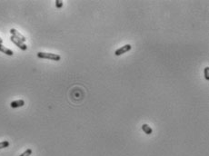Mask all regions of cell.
Wrapping results in <instances>:
<instances>
[{
    "label": "cell",
    "instance_id": "obj_1",
    "mask_svg": "<svg viewBox=\"0 0 209 156\" xmlns=\"http://www.w3.org/2000/svg\"><path fill=\"white\" fill-rule=\"evenodd\" d=\"M38 58L41 59H48V60H53V61H59L61 59V56L57 54H52V53H44V52H38L36 54Z\"/></svg>",
    "mask_w": 209,
    "mask_h": 156
},
{
    "label": "cell",
    "instance_id": "obj_2",
    "mask_svg": "<svg viewBox=\"0 0 209 156\" xmlns=\"http://www.w3.org/2000/svg\"><path fill=\"white\" fill-rule=\"evenodd\" d=\"M10 40H11V42H12L13 44H15L16 46L17 47H19L21 50L26 51V50L28 49V47H27V44H25V43H23L22 41H20V40L15 38L14 36L11 35V36H10Z\"/></svg>",
    "mask_w": 209,
    "mask_h": 156
},
{
    "label": "cell",
    "instance_id": "obj_3",
    "mask_svg": "<svg viewBox=\"0 0 209 156\" xmlns=\"http://www.w3.org/2000/svg\"><path fill=\"white\" fill-rule=\"evenodd\" d=\"M132 48V47L130 46L129 44H125L124 47H121L120 48H118V49H117L115 50V55H117V56H119V55H123V54H126V52H128L130 49Z\"/></svg>",
    "mask_w": 209,
    "mask_h": 156
},
{
    "label": "cell",
    "instance_id": "obj_4",
    "mask_svg": "<svg viewBox=\"0 0 209 156\" xmlns=\"http://www.w3.org/2000/svg\"><path fill=\"white\" fill-rule=\"evenodd\" d=\"M10 34L12 35V36H14L15 38H16V39H18V40H20V41H22L23 43H25L26 42V37L23 35L22 34H20L16 29H15V28H12V29H10Z\"/></svg>",
    "mask_w": 209,
    "mask_h": 156
},
{
    "label": "cell",
    "instance_id": "obj_5",
    "mask_svg": "<svg viewBox=\"0 0 209 156\" xmlns=\"http://www.w3.org/2000/svg\"><path fill=\"white\" fill-rule=\"evenodd\" d=\"M24 105H25V101H24V100H22V99L13 101V102H11V104H10L11 108H18V107L24 106Z\"/></svg>",
    "mask_w": 209,
    "mask_h": 156
},
{
    "label": "cell",
    "instance_id": "obj_6",
    "mask_svg": "<svg viewBox=\"0 0 209 156\" xmlns=\"http://www.w3.org/2000/svg\"><path fill=\"white\" fill-rule=\"evenodd\" d=\"M0 52H2L3 54H6L7 55H9V56H12L14 55V52L12 50L4 47L2 44H0Z\"/></svg>",
    "mask_w": 209,
    "mask_h": 156
},
{
    "label": "cell",
    "instance_id": "obj_7",
    "mask_svg": "<svg viewBox=\"0 0 209 156\" xmlns=\"http://www.w3.org/2000/svg\"><path fill=\"white\" fill-rule=\"evenodd\" d=\"M142 130L144 131V132L146 133V135H151V133L153 132V130H152V128L148 125V124H147V123H144L143 125H142Z\"/></svg>",
    "mask_w": 209,
    "mask_h": 156
},
{
    "label": "cell",
    "instance_id": "obj_8",
    "mask_svg": "<svg viewBox=\"0 0 209 156\" xmlns=\"http://www.w3.org/2000/svg\"><path fill=\"white\" fill-rule=\"evenodd\" d=\"M9 146V142L8 141H3L0 143V149H4Z\"/></svg>",
    "mask_w": 209,
    "mask_h": 156
},
{
    "label": "cell",
    "instance_id": "obj_9",
    "mask_svg": "<svg viewBox=\"0 0 209 156\" xmlns=\"http://www.w3.org/2000/svg\"><path fill=\"white\" fill-rule=\"evenodd\" d=\"M204 75H205V80H209V67L208 66H206V67L205 68V70H204Z\"/></svg>",
    "mask_w": 209,
    "mask_h": 156
},
{
    "label": "cell",
    "instance_id": "obj_10",
    "mask_svg": "<svg viewBox=\"0 0 209 156\" xmlns=\"http://www.w3.org/2000/svg\"><path fill=\"white\" fill-rule=\"evenodd\" d=\"M31 154H32V150H31V149H28V150H26L23 153H21L19 156H30Z\"/></svg>",
    "mask_w": 209,
    "mask_h": 156
},
{
    "label": "cell",
    "instance_id": "obj_11",
    "mask_svg": "<svg viewBox=\"0 0 209 156\" xmlns=\"http://www.w3.org/2000/svg\"><path fill=\"white\" fill-rule=\"evenodd\" d=\"M56 7L58 9L62 8V7H63V1H60V0H57V1H56Z\"/></svg>",
    "mask_w": 209,
    "mask_h": 156
},
{
    "label": "cell",
    "instance_id": "obj_12",
    "mask_svg": "<svg viewBox=\"0 0 209 156\" xmlns=\"http://www.w3.org/2000/svg\"><path fill=\"white\" fill-rule=\"evenodd\" d=\"M3 43V40L1 39V38H0V44H2Z\"/></svg>",
    "mask_w": 209,
    "mask_h": 156
}]
</instances>
